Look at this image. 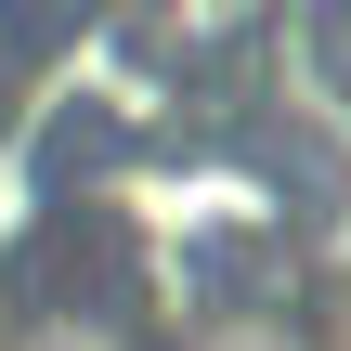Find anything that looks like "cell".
<instances>
[{"instance_id":"7a4b0ae2","label":"cell","mask_w":351,"mask_h":351,"mask_svg":"<svg viewBox=\"0 0 351 351\" xmlns=\"http://www.w3.org/2000/svg\"><path fill=\"white\" fill-rule=\"evenodd\" d=\"M26 351H117L104 326H78V313H52V326H26Z\"/></svg>"},{"instance_id":"3957f363","label":"cell","mask_w":351,"mask_h":351,"mask_svg":"<svg viewBox=\"0 0 351 351\" xmlns=\"http://www.w3.org/2000/svg\"><path fill=\"white\" fill-rule=\"evenodd\" d=\"M326 351H351V300H339V339H326Z\"/></svg>"},{"instance_id":"6da1fadb","label":"cell","mask_w":351,"mask_h":351,"mask_svg":"<svg viewBox=\"0 0 351 351\" xmlns=\"http://www.w3.org/2000/svg\"><path fill=\"white\" fill-rule=\"evenodd\" d=\"M195 351H300V339H287V326H261V313H221Z\"/></svg>"}]
</instances>
